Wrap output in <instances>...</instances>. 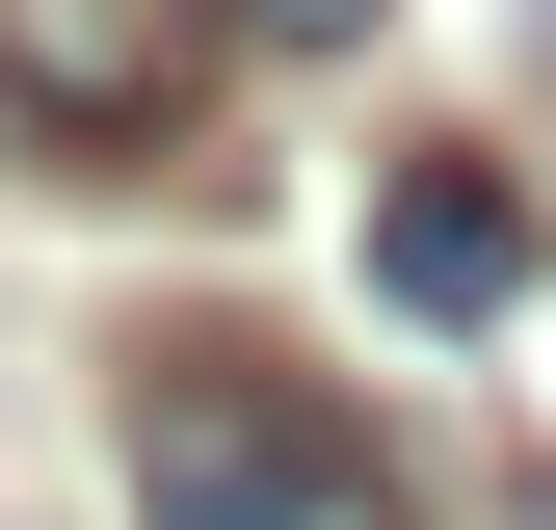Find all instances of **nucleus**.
Returning a JSON list of instances; mask_svg holds the SVG:
<instances>
[{
	"label": "nucleus",
	"instance_id": "obj_1",
	"mask_svg": "<svg viewBox=\"0 0 556 530\" xmlns=\"http://www.w3.org/2000/svg\"><path fill=\"white\" fill-rule=\"evenodd\" d=\"M132 530H425V478L318 371H265L239 318H160L132 345Z\"/></svg>",
	"mask_w": 556,
	"mask_h": 530
},
{
	"label": "nucleus",
	"instance_id": "obj_4",
	"mask_svg": "<svg viewBox=\"0 0 556 530\" xmlns=\"http://www.w3.org/2000/svg\"><path fill=\"white\" fill-rule=\"evenodd\" d=\"M239 27H265V53H344V27H371V0H239Z\"/></svg>",
	"mask_w": 556,
	"mask_h": 530
},
{
	"label": "nucleus",
	"instance_id": "obj_3",
	"mask_svg": "<svg viewBox=\"0 0 556 530\" xmlns=\"http://www.w3.org/2000/svg\"><path fill=\"white\" fill-rule=\"evenodd\" d=\"M371 292L425 318V345H504V318H530V186L477 160V132H425V160L371 186Z\"/></svg>",
	"mask_w": 556,
	"mask_h": 530
},
{
	"label": "nucleus",
	"instance_id": "obj_2",
	"mask_svg": "<svg viewBox=\"0 0 556 530\" xmlns=\"http://www.w3.org/2000/svg\"><path fill=\"white\" fill-rule=\"evenodd\" d=\"M239 80V0H0V160L53 186H160Z\"/></svg>",
	"mask_w": 556,
	"mask_h": 530
}]
</instances>
